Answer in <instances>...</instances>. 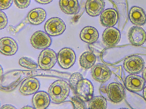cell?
<instances>
[{"label": "cell", "instance_id": "obj_12", "mask_svg": "<svg viewBox=\"0 0 146 109\" xmlns=\"http://www.w3.org/2000/svg\"><path fill=\"white\" fill-rule=\"evenodd\" d=\"M145 84V81L141 76L133 74L128 76L125 80V85L128 90L132 91H142Z\"/></svg>", "mask_w": 146, "mask_h": 109}, {"label": "cell", "instance_id": "obj_19", "mask_svg": "<svg viewBox=\"0 0 146 109\" xmlns=\"http://www.w3.org/2000/svg\"><path fill=\"white\" fill-rule=\"evenodd\" d=\"M80 35L81 39L83 41L89 44H92L98 39L99 33L95 28L88 26L82 29Z\"/></svg>", "mask_w": 146, "mask_h": 109}, {"label": "cell", "instance_id": "obj_10", "mask_svg": "<svg viewBox=\"0 0 146 109\" xmlns=\"http://www.w3.org/2000/svg\"><path fill=\"white\" fill-rule=\"evenodd\" d=\"M107 93L110 99L114 103H118L122 101L125 94L123 86L115 82L109 84L107 88Z\"/></svg>", "mask_w": 146, "mask_h": 109}, {"label": "cell", "instance_id": "obj_3", "mask_svg": "<svg viewBox=\"0 0 146 109\" xmlns=\"http://www.w3.org/2000/svg\"><path fill=\"white\" fill-rule=\"evenodd\" d=\"M57 60L56 53L52 49H46L40 53L38 63L40 68L43 70H50L56 64Z\"/></svg>", "mask_w": 146, "mask_h": 109}, {"label": "cell", "instance_id": "obj_27", "mask_svg": "<svg viewBox=\"0 0 146 109\" xmlns=\"http://www.w3.org/2000/svg\"><path fill=\"white\" fill-rule=\"evenodd\" d=\"M8 23V19L5 13L1 10L0 11V29L4 28Z\"/></svg>", "mask_w": 146, "mask_h": 109}, {"label": "cell", "instance_id": "obj_16", "mask_svg": "<svg viewBox=\"0 0 146 109\" xmlns=\"http://www.w3.org/2000/svg\"><path fill=\"white\" fill-rule=\"evenodd\" d=\"M105 6L104 0H87L85 7L88 15L95 17L98 16L102 12Z\"/></svg>", "mask_w": 146, "mask_h": 109}, {"label": "cell", "instance_id": "obj_2", "mask_svg": "<svg viewBox=\"0 0 146 109\" xmlns=\"http://www.w3.org/2000/svg\"><path fill=\"white\" fill-rule=\"evenodd\" d=\"M94 87L91 81L82 79L77 83L75 91L76 95L84 101H89L92 97Z\"/></svg>", "mask_w": 146, "mask_h": 109}, {"label": "cell", "instance_id": "obj_31", "mask_svg": "<svg viewBox=\"0 0 146 109\" xmlns=\"http://www.w3.org/2000/svg\"><path fill=\"white\" fill-rule=\"evenodd\" d=\"M38 3L42 4H46L50 3L53 0H35Z\"/></svg>", "mask_w": 146, "mask_h": 109}, {"label": "cell", "instance_id": "obj_34", "mask_svg": "<svg viewBox=\"0 0 146 109\" xmlns=\"http://www.w3.org/2000/svg\"><path fill=\"white\" fill-rule=\"evenodd\" d=\"M33 107H32L29 106H27L23 107L22 109H33Z\"/></svg>", "mask_w": 146, "mask_h": 109}, {"label": "cell", "instance_id": "obj_22", "mask_svg": "<svg viewBox=\"0 0 146 109\" xmlns=\"http://www.w3.org/2000/svg\"><path fill=\"white\" fill-rule=\"evenodd\" d=\"M96 60V57L92 52L86 51L80 56L79 62L80 66L86 69L91 68L94 65Z\"/></svg>", "mask_w": 146, "mask_h": 109}, {"label": "cell", "instance_id": "obj_35", "mask_svg": "<svg viewBox=\"0 0 146 109\" xmlns=\"http://www.w3.org/2000/svg\"><path fill=\"white\" fill-rule=\"evenodd\" d=\"M0 70H0V72H1L0 77H1V76L3 74V69H2V68L1 66H0Z\"/></svg>", "mask_w": 146, "mask_h": 109}, {"label": "cell", "instance_id": "obj_18", "mask_svg": "<svg viewBox=\"0 0 146 109\" xmlns=\"http://www.w3.org/2000/svg\"><path fill=\"white\" fill-rule=\"evenodd\" d=\"M131 23L137 26H142L146 23V14L141 8L136 6L132 7L129 14Z\"/></svg>", "mask_w": 146, "mask_h": 109}, {"label": "cell", "instance_id": "obj_25", "mask_svg": "<svg viewBox=\"0 0 146 109\" xmlns=\"http://www.w3.org/2000/svg\"><path fill=\"white\" fill-rule=\"evenodd\" d=\"M82 79V74L78 72L74 73L71 76L69 80L70 86L74 92L78 82Z\"/></svg>", "mask_w": 146, "mask_h": 109}, {"label": "cell", "instance_id": "obj_1", "mask_svg": "<svg viewBox=\"0 0 146 109\" xmlns=\"http://www.w3.org/2000/svg\"><path fill=\"white\" fill-rule=\"evenodd\" d=\"M48 91L52 100L56 103H60L68 96L70 92V85L64 80H58L51 84Z\"/></svg>", "mask_w": 146, "mask_h": 109}, {"label": "cell", "instance_id": "obj_7", "mask_svg": "<svg viewBox=\"0 0 146 109\" xmlns=\"http://www.w3.org/2000/svg\"><path fill=\"white\" fill-rule=\"evenodd\" d=\"M31 43L35 48L38 49H44L51 45L52 40L46 33L42 31H38L32 35Z\"/></svg>", "mask_w": 146, "mask_h": 109}, {"label": "cell", "instance_id": "obj_21", "mask_svg": "<svg viewBox=\"0 0 146 109\" xmlns=\"http://www.w3.org/2000/svg\"><path fill=\"white\" fill-rule=\"evenodd\" d=\"M59 6L64 13L72 14L77 11L79 5L78 0H60Z\"/></svg>", "mask_w": 146, "mask_h": 109}, {"label": "cell", "instance_id": "obj_14", "mask_svg": "<svg viewBox=\"0 0 146 109\" xmlns=\"http://www.w3.org/2000/svg\"><path fill=\"white\" fill-rule=\"evenodd\" d=\"M40 82L37 79L34 77H30L22 82L19 90L24 95H31L37 91L40 88Z\"/></svg>", "mask_w": 146, "mask_h": 109}, {"label": "cell", "instance_id": "obj_28", "mask_svg": "<svg viewBox=\"0 0 146 109\" xmlns=\"http://www.w3.org/2000/svg\"><path fill=\"white\" fill-rule=\"evenodd\" d=\"M17 7L20 9H25L30 5L31 0H13Z\"/></svg>", "mask_w": 146, "mask_h": 109}, {"label": "cell", "instance_id": "obj_26", "mask_svg": "<svg viewBox=\"0 0 146 109\" xmlns=\"http://www.w3.org/2000/svg\"><path fill=\"white\" fill-rule=\"evenodd\" d=\"M71 100L74 109L86 108V106L84 101L77 95H76L72 97Z\"/></svg>", "mask_w": 146, "mask_h": 109}, {"label": "cell", "instance_id": "obj_15", "mask_svg": "<svg viewBox=\"0 0 146 109\" xmlns=\"http://www.w3.org/2000/svg\"><path fill=\"white\" fill-rule=\"evenodd\" d=\"M18 44L15 41L9 37H5L0 40V51L3 54L10 56L14 54L18 49Z\"/></svg>", "mask_w": 146, "mask_h": 109}, {"label": "cell", "instance_id": "obj_4", "mask_svg": "<svg viewBox=\"0 0 146 109\" xmlns=\"http://www.w3.org/2000/svg\"><path fill=\"white\" fill-rule=\"evenodd\" d=\"M144 66L143 59L137 55H132L127 57L123 63L125 70L131 74H139L143 70Z\"/></svg>", "mask_w": 146, "mask_h": 109}, {"label": "cell", "instance_id": "obj_30", "mask_svg": "<svg viewBox=\"0 0 146 109\" xmlns=\"http://www.w3.org/2000/svg\"><path fill=\"white\" fill-rule=\"evenodd\" d=\"M16 108L15 106L10 104H5L2 106L0 108V109Z\"/></svg>", "mask_w": 146, "mask_h": 109}, {"label": "cell", "instance_id": "obj_33", "mask_svg": "<svg viewBox=\"0 0 146 109\" xmlns=\"http://www.w3.org/2000/svg\"><path fill=\"white\" fill-rule=\"evenodd\" d=\"M143 94L144 97L146 100V86L144 89L143 91Z\"/></svg>", "mask_w": 146, "mask_h": 109}, {"label": "cell", "instance_id": "obj_6", "mask_svg": "<svg viewBox=\"0 0 146 109\" xmlns=\"http://www.w3.org/2000/svg\"><path fill=\"white\" fill-rule=\"evenodd\" d=\"M76 56L74 51L71 48L65 47L59 52L57 60L60 66L64 69H68L74 64Z\"/></svg>", "mask_w": 146, "mask_h": 109}, {"label": "cell", "instance_id": "obj_11", "mask_svg": "<svg viewBox=\"0 0 146 109\" xmlns=\"http://www.w3.org/2000/svg\"><path fill=\"white\" fill-rule=\"evenodd\" d=\"M128 37L131 44L135 46H140L142 45L146 41V33L141 27L134 26L129 30Z\"/></svg>", "mask_w": 146, "mask_h": 109}, {"label": "cell", "instance_id": "obj_9", "mask_svg": "<svg viewBox=\"0 0 146 109\" xmlns=\"http://www.w3.org/2000/svg\"><path fill=\"white\" fill-rule=\"evenodd\" d=\"M102 41L108 47H113L119 42L121 38L119 31L113 27H108L104 31L102 34Z\"/></svg>", "mask_w": 146, "mask_h": 109}, {"label": "cell", "instance_id": "obj_23", "mask_svg": "<svg viewBox=\"0 0 146 109\" xmlns=\"http://www.w3.org/2000/svg\"><path fill=\"white\" fill-rule=\"evenodd\" d=\"M106 99L101 96L92 97L89 101L88 105V109H104L107 108Z\"/></svg>", "mask_w": 146, "mask_h": 109}, {"label": "cell", "instance_id": "obj_20", "mask_svg": "<svg viewBox=\"0 0 146 109\" xmlns=\"http://www.w3.org/2000/svg\"><path fill=\"white\" fill-rule=\"evenodd\" d=\"M46 16V12L44 9L36 8L29 12L27 19L30 24L33 25H38L44 21Z\"/></svg>", "mask_w": 146, "mask_h": 109}, {"label": "cell", "instance_id": "obj_13", "mask_svg": "<svg viewBox=\"0 0 146 109\" xmlns=\"http://www.w3.org/2000/svg\"><path fill=\"white\" fill-rule=\"evenodd\" d=\"M118 20L117 12L112 8H109L104 10L101 14L100 20L102 25L106 27L113 26L117 23Z\"/></svg>", "mask_w": 146, "mask_h": 109}, {"label": "cell", "instance_id": "obj_8", "mask_svg": "<svg viewBox=\"0 0 146 109\" xmlns=\"http://www.w3.org/2000/svg\"><path fill=\"white\" fill-rule=\"evenodd\" d=\"M91 73L92 77L95 80L101 83L107 81L111 75L110 69L105 65L102 64L94 65L92 68Z\"/></svg>", "mask_w": 146, "mask_h": 109}, {"label": "cell", "instance_id": "obj_5", "mask_svg": "<svg viewBox=\"0 0 146 109\" xmlns=\"http://www.w3.org/2000/svg\"><path fill=\"white\" fill-rule=\"evenodd\" d=\"M66 25L61 18L54 17L48 20L44 25L46 33L51 36H54L62 34L65 30Z\"/></svg>", "mask_w": 146, "mask_h": 109}, {"label": "cell", "instance_id": "obj_32", "mask_svg": "<svg viewBox=\"0 0 146 109\" xmlns=\"http://www.w3.org/2000/svg\"><path fill=\"white\" fill-rule=\"evenodd\" d=\"M142 77L146 81V67L144 69L142 72Z\"/></svg>", "mask_w": 146, "mask_h": 109}, {"label": "cell", "instance_id": "obj_24", "mask_svg": "<svg viewBox=\"0 0 146 109\" xmlns=\"http://www.w3.org/2000/svg\"><path fill=\"white\" fill-rule=\"evenodd\" d=\"M19 63L22 66L30 70L36 69L38 67L37 64L30 58L25 57L21 58Z\"/></svg>", "mask_w": 146, "mask_h": 109}, {"label": "cell", "instance_id": "obj_29", "mask_svg": "<svg viewBox=\"0 0 146 109\" xmlns=\"http://www.w3.org/2000/svg\"><path fill=\"white\" fill-rule=\"evenodd\" d=\"M13 0H0V9L5 10L8 9L12 5Z\"/></svg>", "mask_w": 146, "mask_h": 109}, {"label": "cell", "instance_id": "obj_17", "mask_svg": "<svg viewBox=\"0 0 146 109\" xmlns=\"http://www.w3.org/2000/svg\"><path fill=\"white\" fill-rule=\"evenodd\" d=\"M50 102V97L46 92L40 91L35 93L32 98L34 108L36 109H44L49 105Z\"/></svg>", "mask_w": 146, "mask_h": 109}]
</instances>
